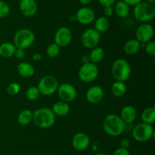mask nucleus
Listing matches in <instances>:
<instances>
[{"label":"nucleus","mask_w":155,"mask_h":155,"mask_svg":"<svg viewBox=\"0 0 155 155\" xmlns=\"http://www.w3.org/2000/svg\"><path fill=\"white\" fill-rule=\"evenodd\" d=\"M60 48L58 45L55 43H50L48 46L46 47V54L50 58H55L60 53Z\"/></svg>","instance_id":"nucleus-29"},{"label":"nucleus","mask_w":155,"mask_h":155,"mask_svg":"<svg viewBox=\"0 0 155 155\" xmlns=\"http://www.w3.org/2000/svg\"><path fill=\"white\" fill-rule=\"evenodd\" d=\"M81 61H82V62H83V64L90 62V59H89V55H83V56H82Z\"/></svg>","instance_id":"nucleus-40"},{"label":"nucleus","mask_w":155,"mask_h":155,"mask_svg":"<svg viewBox=\"0 0 155 155\" xmlns=\"http://www.w3.org/2000/svg\"><path fill=\"white\" fill-rule=\"evenodd\" d=\"M113 155H130V153L128 150V149L120 147L114 151Z\"/></svg>","instance_id":"nucleus-33"},{"label":"nucleus","mask_w":155,"mask_h":155,"mask_svg":"<svg viewBox=\"0 0 155 155\" xmlns=\"http://www.w3.org/2000/svg\"><path fill=\"white\" fill-rule=\"evenodd\" d=\"M10 13V7L5 1L0 0V18H5Z\"/></svg>","instance_id":"nucleus-31"},{"label":"nucleus","mask_w":155,"mask_h":155,"mask_svg":"<svg viewBox=\"0 0 155 155\" xmlns=\"http://www.w3.org/2000/svg\"><path fill=\"white\" fill-rule=\"evenodd\" d=\"M98 68L96 64L92 62L83 64L79 69L78 75L80 80L86 83L92 82L98 78Z\"/></svg>","instance_id":"nucleus-8"},{"label":"nucleus","mask_w":155,"mask_h":155,"mask_svg":"<svg viewBox=\"0 0 155 155\" xmlns=\"http://www.w3.org/2000/svg\"><path fill=\"white\" fill-rule=\"evenodd\" d=\"M39 95H40V92H39L37 87H30L26 91V97L29 100H31V101L37 100L39 98Z\"/></svg>","instance_id":"nucleus-28"},{"label":"nucleus","mask_w":155,"mask_h":155,"mask_svg":"<svg viewBox=\"0 0 155 155\" xmlns=\"http://www.w3.org/2000/svg\"><path fill=\"white\" fill-rule=\"evenodd\" d=\"M98 1L103 7H107V6L113 5L116 0H98Z\"/></svg>","instance_id":"nucleus-36"},{"label":"nucleus","mask_w":155,"mask_h":155,"mask_svg":"<svg viewBox=\"0 0 155 155\" xmlns=\"http://www.w3.org/2000/svg\"><path fill=\"white\" fill-rule=\"evenodd\" d=\"M123 1L125 2L127 4H128L130 6H133L134 7L135 5H136L139 3L143 2V0H123Z\"/></svg>","instance_id":"nucleus-38"},{"label":"nucleus","mask_w":155,"mask_h":155,"mask_svg":"<svg viewBox=\"0 0 155 155\" xmlns=\"http://www.w3.org/2000/svg\"><path fill=\"white\" fill-rule=\"evenodd\" d=\"M130 146V141L128 138H123L120 141V147L128 149V147Z\"/></svg>","instance_id":"nucleus-37"},{"label":"nucleus","mask_w":155,"mask_h":155,"mask_svg":"<svg viewBox=\"0 0 155 155\" xmlns=\"http://www.w3.org/2000/svg\"><path fill=\"white\" fill-rule=\"evenodd\" d=\"M78 1L83 5H89L92 2V0H78Z\"/></svg>","instance_id":"nucleus-41"},{"label":"nucleus","mask_w":155,"mask_h":155,"mask_svg":"<svg viewBox=\"0 0 155 155\" xmlns=\"http://www.w3.org/2000/svg\"><path fill=\"white\" fill-rule=\"evenodd\" d=\"M104 90L101 86L94 85L90 87L86 93V98L89 103L92 104L99 103L104 97Z\"/></svg>","instance_id":"nucleus-16"},{"label":"nucleus","mask_w":155,"mask_h":155,"mask_svg":"<svg viewBox=\"0 0 155 155\" xmlns=\"http://www.w3.org/2000/svg\"><path fill=\"white\" fill-rule=\"evenodd\" d=\"M13 40V43L16 48L25 50L33 44L35 41V34L30 29H20L15 33Z\"/></svg>","instance_id":"nucleus-5"},{"label":"nucleus","mask_w":155,"mask_h":155,"mask_svg":"<svg viewBox=\"0 0 155 155\" xmlns=\"http://www.w3.org/2000/svg\"><path fill=\"white\" fill-rule=\"evenodd\" d=\"M72 32L68 27H59L54 34V43L60 47H66L72 41Z\"/></svg>","instance_id":"nucleus-12"},{"label":"nucleus","mask_w":155,"mask_h":155,"mask_svg":"<svg viewBox=\"0 0 155 155\" xmlns=\"http://www.w3.org/2000/svg\"><path fill=\"white\" fill-rule=\"evenodd\" d=\"M94 155H107V154L105 153H103V152H98V153H96Z\"/></svg>","instance_id":"nucleus-43"},{"label":"nucleus","mask_w":155,"mask_h":155,"mask_svg":"<svg viewBox=\"0 0 155 155\" xmlns=\"http://www.w3.org/2000/svg\"><path fill=\"white\" fill-rule=\"evenodd\" d=\"M33 120V112L30 109H24L18 116V122L21 126H27Z\"/></svg>","instance_id":"nucleus-27"},{"label":"nucleus","mask_w":155,"mask_h":155,"mask_svg":"<svg viewBox=\"0 0 155 155\" xmlns=\"http://www.w3.org/2000/svg\"><path fill=\"white\" fill-rule=\"evenodd\" d=\"M17 71L18 74L23 78H30L34 74L35 69L33 65L27 62H22L17 66Z\"/></svg>","instance_id":"nucleus-18"},{"label":"nucleus","mask_w":155,"mask_h":155,"mask_svg":"<svg viewBox=\"0 0 155 155\" xmlns=\"http://www.w3.org/2000/svg\"><path fill=\"white\" fill-rule=\"evenodd\" d=\"M142 122L152 125L155 122V108L154 106H149L145 108L141 115Z\"/></svg>","instance_id":"nucleus-24"},{"label":"nucleus","mask_w":155,"mask_h":155,"mask_svg":"<svg viewBox=\"0 0 155 155\" xmlns=\"http://www.w3.org/2000/svg\"><path fill=\"white\" fill-rule=\"evenodd\" d=\"M154 129L151 124L141 122L136 125L133 129V137L139 142L148 141L154 136Z\"/></svg>","instance_id":"nucleus-7"},{"label":"nucleus","mask_w":155,"mask_h":155,"mask_svg":"<svg viewBox=\"0 0 155 155\" xmlns=\"http://www.w3.org/2000/svg\"><path fill=\"white\" fill-rule=\"evenodd\" d=\"M114 12L117 15V16L120 18H127L130 12V6L123 0H120L115 5L114 9Z\"/></svg>","instance_id":"nucleus-20"},{"label":"nucleus","mask_w":155,"mask_h":155,"mask_svg":"<svg viewBox=\"0 0 155 155\" xmlns=\"http://www.w3.org/2000/svg\"><path fill=\"white\" fill-rule=\"evenodd\" d=\"M147 2H148L149 4L151 5H154L155 4V0H146Z\"/></svg>","instance_id":"nucleus-42"},{"label":"nucleus","mask_w":155,"mask_h":155,"mask_svg":"<svg viewBox=\"0 0 155 155\" xmlns=\"http://www.w3.org/2000/svg\"><path fill=\"white\" fill-rule=\"evenodd\" d=\"M144 48H145L147 54L151 56H155V43L154 41H149V42L146 43Z\"/></svg>","instance_id":"nucleus-32"},{"label":"nucleus","mask_w":155,"mask_h":155,"mask_svg":"<svg viewBox=\"0 0 155 155\" xmlns=\"http://www.w3.org/2000/svg\"><path fill=\"white\" fill-rule=\"evenodd\" d=\"M76 20L83 25H88L95 19V12L91 8L83 6L78 9L75 15Z\"/></svg>","instance_id":"nucleus-13"},{"label":"nucleus","mask_w":155,"mask_h":155,"mask_svg":"<svg viewBox=\"0 0 155 155\" xmlns=\"http://www.w3.org/2000/svg\"><path fill=\"white\" fill-rule=\"evenodd\" d=\"M37 9L38 5L36 0H20L19 10L26 18L34 16Z\"/></svg>","instance_id":"nucleus-15"},{"label":"nucleus","mask_w":155,"mask_h":155,"mask_svg":"<svg viewBox=\"0 0 155 155\" xmlns=\"http://www.w3.org/2000/svg\"><path fill=\"white\" fill-rule=\"evenodd\" d=\"M131 66L127 60L118 59L114 62L111 67V74L116 81L125 82L131 74Z\"/></svg>","instance_id":"nucleus-4"},{"label":"nucleus","mask_w":155,"mask_h":155,"mask_svg":"<svg viewBox=\"0 0 155 155\" xmlns=\"http://www.w3.org/2000/svg\"><path fill=\"white\" fill-rule=\"evenodd\" d=\"M72 145L78 151H84L90 145V138L85 132H78L72 138Z\"/></svg>","instance_id":"nucleus-14"},{"label":"nucleus","mask_w":155,"mask_h":155,"mask_svg":"<svg viewBox=\"0 0 155 155\" xmlns=\"http://www.w3.org/2000/svg\"><path fill=\"white\" fill-rule=\"evenodd\" d=\"M136 116H137V112L136 109L130 105H127L123 107L120 115L121 119L125 122L126 125L133 123L136 120Z\"/></svg>","instance_id":"nucleus-17"},{"label":"nucleus","mask_w":155,"mask_h":155,"mask_svg":"<svg viewBox=\"0 0 155 155\" xmlns=\"http://www.w3.org/2000/svg\"><path fill=\"white\" fill-rule=\"evenodd\" d=\"M56 115L51 109L47 107L39 108L33 112V122L39 129H49L55 122Z\"/></svg>","instance_id":"nucleus-2"},{"label":"nucleus","mask_w":155,"mask_h":155,"mask_svg":"<svg viewBox=\"0 0 155 155\" xmlns=\"http://www.w3.org/2000/svg\"><path fill=\"white\" fill-rule=\"evenodd\" d=\"M114 9L112 6H107V7H104V17L108 18V17H111L114 14Z\"/></svg>","instance_id":"nucleus-35"},{"label":"nucleus","mask_w":155,"mask_h":155,"mask_svg":"<svg viewBox=\"0 0 155 155\" xmlns=\"http://www.w3.org/2000/svg\"><path fill=\"white\" fill-rule=\"evenodd\" d=\"M127 85L125 82L115 81L111 86V93L116 97H121L127 93Z\"/></svg>","instance_id":"nucleus-23"},{"label":"nucleus","mask_w":155,"mask_h":155,"mask_svg":"<svg viewBox=\"0 0 155 155\" xmlns=\"http://www.w3.org/2000/svg\"><path fill=\"white\" fill-rule=\"evenodd\" d=\"M6 91H7V93L9 95L15 96L18 94L21 91V85L18 83H16V82H12V83H10L8 85Z\"/></svg>","instance_id":"nucleus-30"},{"label":"nucleus","mask_w":155,"mask_h":155,"mask_svg":"<svg viewBox=\"0 0 155 155\" xmlns=\"http://www.w3.org/2000/svg\"><path fill=\"white\" fill-rule=\"evenodd\" d=\"M102 126L104 131L107 135L117 137L124 133L127 125L117 114L110 113L104 117Z\"/></svg>","instance_id":"nucleus-1"},{"label":"nucleus","mask_w":155,"mask_h":155,"mask_svg":"<svg viewBox=\"0 0 155 155\" xmlns=\"http://www.w3.org/2000/svg\"><path fill=\"white\" fill-rule=\"evenodd\" d=\"M15 57L18 59H22L25 57V50H22V49H16V51H15Z\"/></svg>","instance_id":"nucleus-34"},{"label":"nucleus","mask_w":155,"mask_h":155,"mask_svg":"<svg viewBox=\"0 0 155 155\" xmlns=\"http://www.w3.org/2000/svg\"><path fill=\"white\" fill-rule=\"evenodd\" d=\"M37 88L40 94L50 96L57 91L58 88V81L54 75L47 74L39 80Z\"/></svg>","instance_id":"nucleus-6"},{"label":"nucleus","mask_w":155,"mask_h":155,"mask_svg":"<svg viewBox=\"0 0 155 155\" xmlns=\"http://www.w3.org/2000/svg\"><path fill=\"white\" fill-rule=\"evenodd\" d=\"M32 59H33V60L35 61V62H39V61L42 60V56L40 53H35V54H33V56H32Z\"/></svg>","instance_id":"nucleus-39"},{"label":"nucleus","mask_w":155,"mask_h":155,"mask_svg":"<svg viewBox=\"0 0 155 155\" xmlns=\"http://www.w3.org/2000/svg\"><path fill=\"white\" fill-rule=\"evenodd\" d=\"M101 40V35L95 28L86 29L81 36V43L86 49H92L98 46Z\"/></svg>","instance_id":"nucleus-9"},{"label":"nucleus","mask_w":155,"mask_h":155,"mask_svg":"<svg viewBox=\"0 0 155 155\" xmlns=\"http://www.w3.org/2000/svg\"><path fill=\"white\" fill-rule=\"evenodd\" d=\"M51 110L53 111L55 115L64 116V115H68V112H70V105L67 102L60 100V101H58L54 103L52 108H51Z\"/></svg>","instance_id":"nucleus-19"},{"label":"nucleus","mask_w":155,"mask_h":155,"mask_svg":"<svg viewBox=\"0 0 155 155\" xmlns=\"http://www.w3.org/2000/svg\"><path fill=\"white\" fill-rule=\"evenodd\" d=\"M58 94L62 101L70 103L77 98V91L75 87L69 83H62L58 85Z\"/></svg>","instance_id":"nucleus-10"},{"label":"nucleus","mask_w":155,"mask_h":155,"mask_svg":"<svg viewBox=\"0 0 155 155\" xmlns=\"http://www.w3.org/2000/svg\"><path fill=\"white\" fill-rule=\"evenodd\" d=\"M89 56L90 62L92 63L97 64L98 62H101L104 57V50L101 47L96 46L95 48L92 49Z\"/></svg>","instance_id":"nucleus-26"},{"label":"nucleus","mask_w":155,"mask_h":155,"mask_svg":"<svg viewBox=\"0 0 155 155\" xmlns=\"http://www.w3.org/2000/svg\"><path fill=\"white\" fill-rule=\"evenodd\" d=\"M133 15L139 22L146 23L151 21L155 17L154 5L147 2H142L134 6Z\"/></svg>","instance_id":"nucleus-3"},{"label":"nucleus","mask_w":155,"mask_h":155,"mask_svg":"<svg viewBox=\"0 0 155 155\" xmlns=\"http://www.w3.org/2000/svg\"><path fill=\"white\" fill-rule=\"evenodd\" d=\"M154 34V27L148 23H143L139 25L136 31V40L141 43H146L151 41Z\"/></svg>","instance_id":"nucleus-11"},{"label":"nucleus","mask_w":155,"mask_h":155,"mask_svg":"<svg viewBox=\"0 0 155 155\" xmlns=\"http://www.w3.org/2000/svg\"><path fill=\"white\" fill-rule=\"evenodd\" d=\"M110 27L108 18L104 16H101L95 19V30L99 33H104L107 31Z\"/></svg>","instance_id":"nucleus-25"},{"label":"nucleus","mask_w":155,"mask_h":155,"mask_svg":"<svg viewBox=\"0 0 155 155\" xmlns=\"http://www.w3.org/2000/svg\"><path fill=\"white\" fill-rule=\"evenodd\" d=\"M140 49V42H139L136 39L129 40H127L126 42L125 45L124 46V50L125 51V53L127 55H130V56H133V55L136 54L139 51Z\"/></svg>","instance_id":"nucleus-21"},{"label":"nucleus","mask_w":155,"mask_h":155,"mask_svg":"<svg viewBox=\"0 0 155 155\" xmlns=\"http://www.w3.org/2000/svg\"><path fill=\"white\" fill-rule=\"evenodd\" d=\"M16 46L13 43L4 42L0 44V56L3 58H10L15 55Z\"/></svg>","instance_id":"nucleus-22"}]
</instances>
